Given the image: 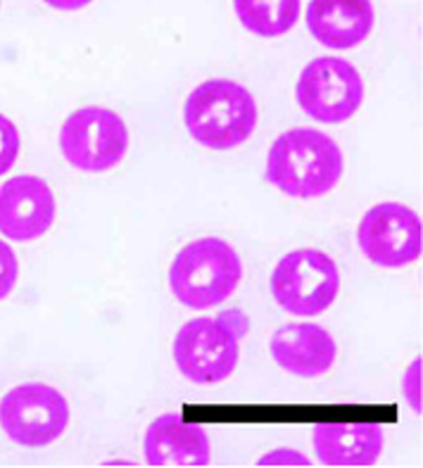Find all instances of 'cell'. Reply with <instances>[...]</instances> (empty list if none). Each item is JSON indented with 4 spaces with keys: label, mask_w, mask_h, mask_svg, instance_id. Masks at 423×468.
Wrapping results in <instances>:
<instances>
[{
    "label": "cell",
    "mask_w": 423,
    "mask_h": 468,
    "mask_svg": "<svg viewBox=\"0 0 423 468\" xmlns=\"http://www.w3.org/2000/svg\"><path fill=\"white\" fill-rule=\"evenodd\" d=\"M343 174L345 157L333 138L316 129H292L269 148L264 176L283 196L314 200L328 196Z\"/></svg>",
    "instance_id": "1"
},
{
    "label": "cell",
    "mask_w": 423,
    "mask_h": 468,
    "mask_svg": "<svg viewBox=\"0 0 423 468\" xmlns=\"http://www.w3.org/2000/svg\"><path fill=\"white\" fill-rule=\"evenodd\" d=\"M184 124L203 148L224 153L255 133L257 102L250 90L231 79H207L185 98Z\"/></svg>",
    "instance_id": "2"
},
{
    "label": "cell",
    "mask_w": 423,
    "mask_h": 468,
    "mask_svg": "<svg viewBox=\"0 0 423 468\" xmlns=\"http://www.w3.org/2000/svg\"><path fill=\"white\" fill-rule=\"evenodd\" d=\"M250 331V319L231 309L217 319H193L174 338V362L196 386H219L238 367L240 340Z\"/></svg>",
    "instance_id": "3"
},
{
    "label": "cell",
    "mask_w": 423,
    "mask_h": 468,
    "mask_svg": "<svg viewBox=\"0 0 423 468\" xmlns=\"http://www.w3.org/2000/svg\"><path fill=\"white\" fill-rule=\"evenodd\" d=\"M243 281V261L221 238H197L176 252L169 267V288L188 309L227 303Z\"/></svg>",
    "instance_id": "4"
},
{
    "label": "cell",
    "mask_w": 423,
    "mask_h": 468,
    "mask_svg": "<svg viewBox=\"0 0 423 468\" xmlns=\"http://www.w3.org/2000/svg\"><path fill=\"white\" fill-rule=\"evenodd\" d=\"M340 269L323 250L298 248L280 257L271 273V295L280 309L295 316L323 314L340 292Z\"/></svg>",
    "instance_id": "5"
},
{
    "label": "cell",
    "mask_w": 423,
    "mask_h": 468,
    "mask_svg": "<svg viewBox=\"0 0 423 468\" xmlns=\"http://www.w3.org/2000/svg\"><path fill=\"white\" fill-rule=\"evenodd\" d=\"M129 126L108 107L89 105L62 122L60 153L67 165L84 174H105L129 153Z\"/></svg>",
    "instance_id": "6"
},
{
    "label": "cell",
    "mask_w": 423,
    "mask_h": 468,
    "mask_svg": "<svg viewBox=\"0 0 423 468\" xmlns=\"http://www.w3.org/2000/svg\"><path fill=\"white\" fill-rule=\"evenodd\" d=\"M69 426V402L48 383H22L0 399V428L22 447H48Z\"/></svg>",
    "instance_id": "7"
},
{
    "label": "cell",
    "mask_w": 423,
    "mask_h": 468,
    "mask_svg": "<svg viewBox=\"0 0 423 468\" xmlns=\"http://www.w3.org/2000/svg\"><path fill=\"white\" fill-rule=\"evenodd\" d=\"M304 114L322 124H343L359 112L364 81L357 67L343 58H316L304 67L295 89Z\"/></svg>",
    "instance_id": "8"
},
{
    "label": "cell",
    "mask_w": 423,
    "mask_h": 468,
    "mask_svg": "<svg viewBox=\"0 0 423 468\" xmlns=\"http://www.w3.org/2000/svg\"><path fill=\"white\" fill-rule=\"evenodd\" d=\"M357 243L375 267H407L423 255L421 217L399 202H381L359 221Z\"/></svg>",
    "instance_id": "9"
},
{
    "label": "cell",
    "mask_w": 423,
    "mask_h": 468,
    "mask_svg": "<svg viewBox=\"0 0 423 468\" xmlns=\"http://www.w3.org/2000/svg\"><path fill=\"white\" fill-rule=\"evenodd\" d=\"M58 202L48 181L34 174L7 178L0 186V233L15 243H31L53 229Z\"/></svg>",
    "instance_id": "10"
},
{
    "label": "cell",
    "mask_w": 423,
    "mask_h": 468,
    "mask_svg": "<svg viewBox=\"0 0 423 468\" xmlns=\"http://www.w3.org/2000/svg\"><path fill=\"white\" fill-rule=\"evenodd\" d=\"M276 367L295 378L312 380L326 376L338 359V343L316 324H286L276 328L269 343Z\"/></svg>",
    "instance_id": "11"
},
{
    "label": "cell",
    "mask_w": 423,
    "mask_h": 468,
    "mask_svg": "<svg viewBox=\"0 0 423 468\" xmlns=\"http://www.w3.org/2000/svg\"><path fill=\"white\" fill-rule=\"evenodd\" d=\"M143 454L155 468H200L212 462V445L203 426L184 423L179 414H162L145 431Z\"/></svg>",
    "instance_id": "12"
},
{
    "label": "cell",
    "mask_w": 423,
    "mask_h": 468,
    "mask_svg": "<svg viewBox=\"0 0 423 468\" xmlns=\"http://www.w3.org/2000/svg\"><path fill=\"white\" fill-rule=\"evenodd\" d=\"M307 29L331 50H350L369 38L375 12L371 0H310Z\"/></svg>",
    "instance_id": "13"
},
{
    "label": "cell",
    "mask_w": 423,
    "mask_h": 468,
    "mask_svg": "<svg viewBox=\"0 0 423 468\" xmlns=\"http://www.w3.org/2000/svg\"><path fill=\"white\" fill-rule=\"evenodd\" d=\"M312 438L323 466H374L386 450V431L378 423H316Z\"/></svg>",
    "instance_id": "14"
},
{
    "label": "cell",
    "mask_w": 423,
    "mask_h": 468,
    "mask_svg": "<svg viewBox=\"0 0 423 468\" xmlns=\"http://www.w3.org/2000/svg\"><path fill=\"white\" fill-rule=\"evenodd\" d=\"M236 17L245 29L262 38L283 36L298 24L302 3L300 0H233Z\"/></svg>",
    "instance_id": "15"
},
{
    "label": "cell",
    "mask_w": 423,
    "mask_h": 468,
    "mask_svg": "<svg viewBox=\"0 0 423 468\" xmlns=\"http://www.w3.org/2000/svg\"><path fill=\"white\" fill-rule=\"evenodd\" d=\"M22 150V136H19L17 126L13 119L0 114V176L7 174L15 166Z\"/></svg>",
    "instance_id": "16"
},
{
    "label": "cell",
    "mask_w": 423,
    "mask_h": 468,
    "mask_svg": "<svg viewBox=\"0 0 423 468\" xmlns=\"http://www.w3.org/2000/svg\"><path fill=\"white\" fill-rule=\"evenodd\" d=\"M19 279V260L15 255V250L0 240V303L5 297L13 295L15 285H17Z\"/></svg>",
    "instance_id": "17"
},
{
    "label": "cell",
    "mask_w": 423,
    "mask_h": 468,
    "mask_svg": "<svg viewBox=\"0 0 423 468\" xmlns=\"http://www.w3.org/2000/svg\"><path fill=\"white\" fill-rule=\"evenodd\" d=\"M421 371H423V359L417 356L414 362L407 368L405 380H402V395H405L407 404L411 410L417 411L418 416L423 414V402H421Z\"/></svg>",
    "instance_id": "18"
},
{
    "label": "cell",
    "mask_w": 423,
    "mask_h": 468,
    "mask_svg": "<svg viewBox=\"0 0 423 468\" xmlns=\"http://www.w3.org/2000/svg\"><path fill=\"white\" fill-rule=\"evenodd\" d=\"M257 463H259V466H312L310 459L302 457V454L295 450L269 452V454H264Z\"/></svg>",
    "instance_id": "19"
},
{
    "label": "cell",
    "mask_w": 423,
    "mask_h": 468,
    "mask_svg": "<svg viewBox=\"0 0 423 468\" xmlns=\"http://www.w3.org/2000/svg\"><path fill=\"white\" fill-rule=\"evenodd\" d=\"M43 3L53 7V10L77 12V10H84V7H89L93 0H43Z\"/></svg>",
    "instance_id": "20"
}]
</instances>
